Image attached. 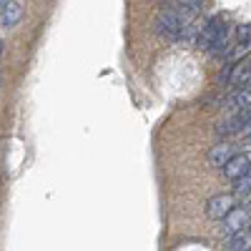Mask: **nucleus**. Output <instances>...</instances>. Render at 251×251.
I'll return each instance as SVG.
<instances>
[{"mask_svg":"<svg viewBox=\"0 0 251 251\" xmlns=\"http://www.w3.org/2000/svg\"><path fill=\"white\" fill-rule=\"evenodd\" d=\"M156 33L158 35H163V38H171V40H176L178 35H181V30H183V18H181V13L176 10V8H163L158 15H156Z\"/></svg>","mask_w":251,"mask_h":251,"instance_id":"f257e3e1","label":"nucleus"},{"mask_svg":"<svg viewBox=\"0 0 251 251\" xmlns=\"http://www.w3.org/2000/svg\"><path fill=\"white\" fill-rule=\"evenodd\" d=\"M234 208V196L231 194H216L206 201V216L214 219V221H221L228 211Z\"/></svg>","mask_w":251,"mask_h":251,"instance_id":"f03ea898","label":"nucleus"},{"mask_svg":"<svg viewBox=\"0 0 251 251\" xmlns=\"http://www.w3.org/2000/svg\"><path fill=\"white\" fill-rule=\"evenodd\" d=\"M224 28H226V20H224L221 15H214V18L206 23V28L201 30L199 40H196V43H199V48H201V50H208V48H211V43H214V40L221 35V30H224Z\"/></svg>","mask_w":251,"mask_h":251,"instance_id":"7ed1b4c3","label":"nucleus"},{"mask_svg":"<svg viewBox=\"0 0 251 251\" xmlns=\"http://www.w3.org/2000/svg\"><path fill=\"white\" fill-rule=\"evenodd\" d=\"M251 171V158L246 153H234L231 158H228V163L224 166V176L228 181H236L241 176H246Z\"/></svg>","mask_w":251,"mask_h":251,"instance_id":"20e7f679","label":"nucleus"},{"mask_svg":"<svg viewBox=\"0 0 251 251\" xmlns=\"http://www.w3.org/2000/svg\"><path fill=\"white\" fill-rule=\"evenodd\" d=\"M221 221H224L221 231H224L226 236H231V234H236V231H241V228L249 226V214H246V208H236V206H234Z\"/></svg>","mask_w":251,"mask_h":251,"instance_id":"39448f33","label":"nucleus"},{"mask_svg":"<svg viewBox=\"0 0 251 251\" xmlns=\"http://www.w3.org/2000/svg\"><path fill=\"white\" fill-rule=\"evenodd\" d=\"M251 83V58H241L234 71H231V80H228V86L231 88H241V86H249Z\"/></svg>","mask_w":251,"mask_h":251,"instance_id":"423d86ee","label":"nucleus"},{"mask_svg":"<svg viewBox=\"0 0 251 251\" xmlns=\"http://www.w3.org/2000/svg\"><path fill=\"white\" fill-rule=\"evenodd\" d=\"M226 249L228 251H246V249H251V228L246 226V228H241V231L231 234L228 241H226Z\"/></svg>","mask_w":251,"mask_h":251,"instance_id":"0eeeda50","label":"nucleus"},{"mask_svg":"<svg viewBox=\"0 0 251 251\" xmlns=\"http://www.w3.org/2000/svg\"><path fill=\"white\" fill-rule=\"evenodd\" d=\"M234 156V146H228V143H219L211 149V153H208V161H211V166H224L228 163V158Z\"/></svg>","mask_w":251,"mask_h":251,"instance_id":"6e6552de","label":"nucleus"},{"mask_svg":"<svg viewBox=\"0 0 251 251\" xmlns=\"http://www.w3.org/2000/svg\"><path fill=\"white\" fill-rule=\"evenodd\" d=\"M249 103H251V83H249V86H241V88H236V93H234V96H228L226 106L231 108V111H239V108L249 106Z\"/></svg>","mask_w":251,"mask_h":251,"instance_id":"1a4fd4ad","label":"nucleus"},{"mask_svg":"<svg viewBox=\"0 0 251 251\" xmlns=\"http://www.w3.org/2000/svg\"><path fill=\"white\" fill-rule=\"evenodd\" d=\"M20 18H23V8L10 0V3L3 8V18H0V23H3V28H13Z\"/></svg>","mask_w":251,"mask_h":251,"instance_id":"9d476101","label":"nucleus"},{"mask_svg":"<svg viewBox=\"0 0 251 251\" xmlns=\"http://www.w3.org/2000/svg\"><path fill=\"white\" fill-rule=\"evenodd\" d=\"M241 128H244L241 118L239 116H231V118H226V121H221L216 126V133L219 136H234V133H241Z\"/></svg>","mask_w":251,"mask_h":251,"instance_id":"9b49d317","label":"nucleus"},{"mask_svg":"<svg viewBox=\"0 0 251 251\" xmlns=\"http://www.w3.org/2000/svg\"><path fill=\"white\" fill-rule=\"evenodd\" d=\"M228 35H231V25L226 23V28L221 30V35L211 43V48H208L206 53L208 55H221V53H228Z\"/></svg>","mask_w":251,"mask_h":251,"instance_id":"f8f14e48","label":"nucleus"},{"mask_svg":"<svg viewBox=\"0 0 251 251\" xmlns=\"http://www.w3.org/2000/svg\"><path fill=\"white\" fill-rule=\"evenodd\" d=\"M234 194H236V196H246V194H251V171H249L246 176H241V178L234 181Z\"/></svg>","mask_w":251,"mask_h":251,"instance_id":"ddd939ff","label":"nucleus"},{"mask_svg":"<svg viewBox=\"0 0 251 251\" xmlns=\"http://www.w3.org/2000/svg\"><path fill=\"white\" fill-rule=\"evenodd\" d=\"M231 71H234V66H226V68H221V73H219V86H224V83H228L231 80Z\"/></svg>","mask_w":251,"mask_h":251,"instance_id":"4468645a","label":"nucleus"},{"mask_svg":"<svg viewBox=\"0 0 251 251\" xmlns=\"http://www.w3.org/2000/svg\"><path fill=\"white\" fill-rule=\"evenodd\" d=\"M236 116L241 118V123L251 121V103H249V106H244V108H239V111H236Z\"/></svg>","mask_w":251,"mask_h":251,"instance_id":"2eb2a0df","label":"nucleus"},{"mask_svg":"<svg viewBox=\"0 0 251 251\" xmlns=\"http://www.w3.org/2000/svg\"><path fill=\"white\" fill-rule=\"evenodd\" d=\"M239 40H251V25H239Z\"/></svg>","mask_w":251,"mask_h":251,"instance_id":"dca6fc26","label":"nucleus"},{"mask_svg":"<svg viewBox=\"0 0 251 251\" xmlns=\"http://www.w3.org/2000/svg\"><path fill=\"white\" fill-rule=\"evenodd\" d=\"M241 133H244V136H251V121H246V123H244V128H241Z\"/></svg>","mask_w":251,"mask_h":251,"instance_id":"f3484780","label":"nucleus"},{"mask_svg":"<svg viewBox=\"0 0 251 251\" xmlns=\"http://www.w3.org/2000/svg\"><path fill=\"white\" fill-rule=\"evenodd\" d=\"M244 149H246V151H251V136H246V138H244Z\"/></svg>","mask_w":251,"mask_h":251,"instance_id":"a211bd4d","label":"nucleus"},{"mask_svg":"<svg viewBox=\"0 0 251 251\" xmlns=\"http://www.w3.org/2000/svg\"><path fill=\"white\" fill-rule=\"evenodd\" d=\"M8 3H10V0H0V5H3V8H5V5H8Z\"/></svg>","mask_w":251,"mask_h":251,"instance_id":"6ab92c4d","label":"nucleus"}]
</instances>
